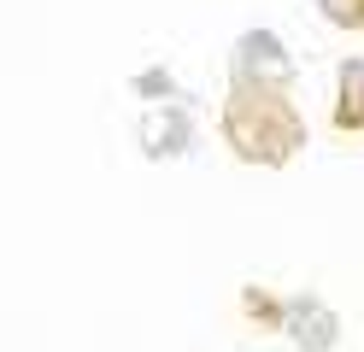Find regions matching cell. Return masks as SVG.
Here are the masks:
<instances>
[{"mask_svg": "<svg viewBox=\"0 0 364 352\" xmlns=\"http://www.w3.org/2000/svg\"><path fill=\"white\" fill-rule=\"evenodd\" d=\"M223 141L247 164H288L306 141V124L277 82H247L241 77L230 88V100H223Z\"/></svg>", "mask_w": 364, "mask_h": 352, "instance_id": "cell-1", "label": "cell"}, {"mask_svg": "<svg viewBox=\"0 0 364 352\" xmlns=\"http://www.w3.org/2000/svg\"><path fill=\"white\" fill-rule=\"evenodd\" d=\"M288 70H294L288 53H282V47L270 41L264 30H253V36L241 41V53H235V77H247V82H277V88H282Z\"/></svg>", "mask_w": 364, "mask_h": 352, "instance_id": "cell-2", "label": "cell"}, {"mask_svg": "<svg viewBox=\"0 0 364 352\" xmlns=\"http://www.w3.org/2000/svg\"><path fill=\"white\" fill-rule=\"evenodd\" d=\"M335 129H364V59L341 65V82H335Z\"/></svg>", "mask_w": 364, "mask_h": 352, "instance_id": "cell-3", "label": "cell"}, {"mask_svg": "<svg viewBox=\"0 0 364 352\" xmlns=\"http://www.w3.org/2000/svg\"><path fill=\"white\" fill-rule=\"evenodd\" d=\"M323 6L329 23H341V30H364V0H317Z\"/></svg>", "mask_w": 364, "mask_h": 352, "instance_id": "cell-4", "label": "cell"}]
</instances>
